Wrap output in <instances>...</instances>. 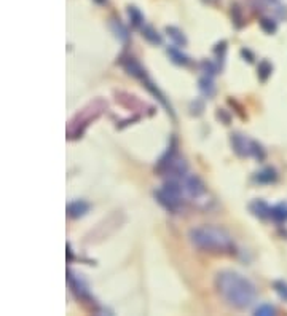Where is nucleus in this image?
Returning <instances> with one entry per match:
<instances>
[{"mask_svg":"<svg viewBox=\"0 0 287 316\" xmlns=\"http://www.w3.org/2000/svg\"><path fill=\"white\" fill-rule=\"evenodd\" d=\"M118 64L125 69V72L128 74V75L134 77L136 80H139V82H141L144 77L148 75L147 71H145V67H144L134 56H131L128 53H123L122 56L118 57Z\"/></svg>","mask_w":287,"mask_h":316,"instance_id":"nucleus-9","label":"nucleus"},{"mask_svg":"<svg viewBox=\"0 0 287 316\" xmlns=\"http://www.w3.org/2000/svg\"><path fill=\"white\" fill-rule=\"evenodd\" d=\"M166 53H168L171 62H174L176 66L188 67V66H192V62H193L192 57L183 53V51L177 47V45H174V47H168V48H166Z\"/></svg>","mask_w":287,"mask_h":316,"instance_id":"nucleus-15","label":"nucleus"},{"mask_svg":"<svg viewBox=\"0 0 287 316\" xmlns=\"http://www.w3.org/2000/svg\"><path fill=\"white\" fill-rule=\"evenodd\" d=\"M232 21H233V26L236 29H241L246 24V16H244V11L243 7L238 3V2H233L232 3Z\"/></svg>","mask_w":287,"mask_h":316,"instance_id":"nucleus-23","label":"nucleus"},{"mask_svg":"<svg viewBox=\"0 0 287 316\" xmlns=\"http://www.w3.org/2000/svg\"><path fill=\"white\" fill-rule=\"evenodd\" d=\"M269 211H271L269 204L262 198H255V200H252L249 203V212L254 217H257V219H260V221L269 219Z\"/></svg>","mask_w":287,"mask_h":316,"instance_id":"nucleus-14","label":"nucleus"},{"mask_svg":"<svg viewBox=\"0 0 287 316\" xmlns=\"http://www.w3.org/2000/svg\"><path fill=\"white\" fill-rule=\"evenodd\" d=\"M164 32H166V36L172 40V43L177 45V47L183 48V47H187V45H188V38H187L185 34H183L182 29L176 27V26H166Z\"/></svg>","mask_w":287,"mask_h":316,"instance_id":"nucleus-19","label":"nucleus"},{"mask_svg":"<svg viewBox=\"0 0 287 316\" xmlns=\"http://www.w3.org/2000/svg\"><path fill=\"white\" fill-rule=\"evenodd\" d=\"M269 219L278 225H284L287 222V201H281L271 206V211H269Z\"/></svg>","mask_w":287,"mask_h":316,"instance_id":"nucleus-18","label":"nucleus"},{"mask_svg":"<svg viewBox=\"0 0 287 316\" xmlns=\"http://www.w3.org/2000/svg\"><path fill=\"white\" fill-rule=\"evenodd\" d=\"M260 29L268 36H273L278 31V22L274 21L273 18H268V16H263L260 18Z\"/></svg>","mask_w":287,"mask_h":316,"instance_id":"nucleus-28","label":"nucleus"},{"mask_svg":"<svg viewBox=\"0 0 287 316\" xmlns=\"http://www.w3.org/2000/svg\"><path fill=\"white\" fill-rule=\"evenodd\" d=\"M139 31H141V36L145 38L150 45H155V47H160V45L163 43V36H161V34H160L153 26L145 24V26H142Z\"/></svg>","mask_w":287,"mask_h":316,"instance_id":"nucleus-20","label":"nucleus"},{"mask_svg":"<svg viewBox=\"0 0 287 316\" xmlns=\"http://www.w3.org/2000/svg\"><path fill=\"white\" fill-rule=\"evenodd\" d=\"M183 188H185V195L195 204V208L201 211H209L214 208L215 200L211 195L208 186L201 179L198 174H187L182 179Z\"/></svg>","mask_w":287,"mask_h":316,"instance_id":"nucleus-4","label":"nucleus"},{"mask_svg":"<svg viewBox=\"0 0 287 316\" xmlns=\"http://www.w3.org/2000/svg\"><path fill=\"white\" fill-rule=\"evenodd\" d=\"M91 204L86 200H73L67 204L66 212L71 219H80V217H85L90 212Z\"/></svg>","mask_w":287,"mask_h":316,"instance_id":"nucleus-13","label":"nucleus"},{"mask_svg":"<svg viewBox=\"0 0 287 316\" xmlns=\"http://www.w3.org/2000/svg\"><path fill=\"white\" fill-rule=\"evenodd\" d=\"M153 197L166 211L171 212V214H177V212H180L183 208V201H185V200L174 197V195H171L169 192H166L163 187L157 188V190L153 192Z\"/></svg>","mask_w":287,"mask_h":316,"instance_id":"nucleus-8","label":"nucleus"},{"mask_svg":"<svg viewBox=\"0 0 287 316\" xmlns=\"http://www.w3.org/2000/svg\"><path fill=\"white\" fill-rule=\"evenodd\" d=\"M115 101H117L122 107L131 111L133 113H141L142 115L144 109H152L150 106H147L144 101H141L137 96L128 93V91H115ZM152 111H153V109H152Z\"/></svg>","mask_w":287,"mask_h":316,"instance_id":"nucleus-7","label":"nucleus"},{"mask_svg":"<svg viewBox=\"0 0 287 316\" xmlns=\"http://www.w3.org/2000/svg\"><path fill=\"white\" fill-rule=\"evenodd\" d=\"M177 155H179V141H177V137L172 134L171 139H169L168 147H166V150H164V153L158 158L157 165H155V172H157L158 176H163L164 171L168 169V166L172 162H174Z\"/></svg>","mask_w":287,"mask_h":316,"instance_id":"nucleus-6","label":"nucleus"},{"mask_svg":"<svg viewBox=\"0 0 287 316\" xmlns=\"http://www.w3.org/2000/svg\"><path fill=\"white\" fill-rule=\"evenodd\" d=\"M278 179H279V174L276 168H273V166H265V168L258 169L252 176V181L255 184H260V186H271V184H276Z\"/></svg>","mask_w":287,"mask_h":316,"instance_id":"nucleus-12","label":"nucleus"},{"mask_svg":"<svg viewBox=\"0 0 287 316\" xmlns=\"http://www.w3.org/2000/svg\"><path fill=\"white\" fill-rule=\"evenodd\" d=\"M106 111H107V101H104L102 97H96L94 101L88 102V104L80 109V111L71 118V122H69L67 130H66L67 139L77 141L80 137H83L85 131L88 130V126L93 122H96Z\"/></svg>","mask_w":287,"mask_h":316,"instance_id":"nucleus-3","label":"nucleus"},{"mask_svg":"<svg viewBox=\"0 0 287 316\" xmlns=\"http://www.w3.org/2000/svg\"><path fill=\"white\" fill-rule=\"evenodd\" d=\"M273 289L279 296V298H283L284 302H287V281L284 279L273 281Z\"/></svg>","mask_w":287,"mask_h":316,"instance_id":"nucleus-30","label":"nucleus"},{"mask_svg":"<svg viewBox=\"0 0 287 316\" xmlns=\"http://www.w3.org/2000/svg\"><path fill=\"white\" fill-rule=\"evenodd\" d=\"M190 243L201 252L215 256H233L236 254V244L233 237L225 228L217 225H199L188 232Z\"/></svg>","mask_w":287,"mask_h":316,"instance_id":"nucleus-2","label":"nucleus"},{"mask_svg":"<svg viewBox=\"0 0 287 316\" xmlns=\"http://www.w3.org/2000/svg\"><path fill=\"white\" fill-rule=\"evenodd\" d=\"M96 2L102 5V3H107V0H96Z\"/></svg>","mask_w":287,"mask_h":316,"instance_id":"nucleus-36","label":"nucleus"},{"mask_svg":"<svg viewBox=\"0 0 287 316\" xmlns=\"http://www.w3.org/2000/svg\"><path fill=\"white\" fill-rule=\"evenodd\" d=\"M273 74V64L268 59H262L257 66V77L262 83H265L267 80L271 77Z\"/></svg>","mask_w":287,"mask_h":316,"instance_id":"nucleus-24","label":"nucleus"},{"mask_svg":"<svg viewBox=\"0 0 287 316\" xmlns=\"http://www.w3.org/2000/svg\"><path fill=\"white\" fill-rule=\"evenodd\" d=\"M251 157L255 158L257 162H263V160L267 158V150L265 147L262 146L260 142L252 139V146H251Z\"/></svg>","mask_w":287,"mask_h":316,"instance_id":"nucleus-26","label":"nucleus"},{"mask_svg":"<svg viewBox=\"0 0 287 316\" xmlns=\"http://www.w3.org/2000/svg\"><path fill=\"white\" fill-rule=\"evenodd\" d=\"M67 260H69V262L73 260V251H72L71 243H67Z\"/></svg>","mask_w":287,"mask_h":316,"instance_id":"nucleus-34","label":"nucleus"},{"mask_svg":"<svg viewBox=\"0 0 287 316\" xmlns=\"http://www.w3.org/2000/svg\"><path fill=\"white\" fill-rule=\"evenodd\" d=\"M198 67L203 72V75H209V77H215L222 71V67L217 64V61H212V59H201Z\"/></svg>","mask_w":287,"mask_h":316,"instance_id":"nucleus-22","label":"nucleus"},{"mask_svg":"<svg viewBox=\"0 0 287 316\" xmlns=\"http://www.w3.org/2000/svg\"><path fill=\"white\" fill-rule=\"evenodd\" d=\"M230 144H232L233 152L241 158L251 157V146H252V139H249L248 136L239 133V131H234V133L230 134Z\"/></svg>","mask_w":287,"mask_h":316,"instance_id":"nucleus-11","label":"nucleus"},{"mask_svg":"<svg viewBox=\"0 0 287 316\" xmlns=\"http://www.w3.org/2000/svg\"><path fill=\"white\" fill-rule=\"evenodd\" d=\"M228 102H230V104H232V106H234V107H236V112H238V113L241 115V118H246V113L243 112V107H241V106L238 104L236 101H234V99H228Z\"/></svg>","mask_w":287,"mask_h":316,"instance_id":"nucleus-33","label":"nucleus"},{"mask_svg":"<svg viewBox=\"0 0 287 316\" xmlns=\"http://www.w3.org/2000/svg\"><path fill=\"white\" fill-rule=\"evenodd\" d=\"M215 117H217V120H220V123H223V125L232 123V113H230L227 109H217Z\"/></svg>","mask_w":287,"mask_h":316,"instance_id":"nucleus-31","label":"nucleus"},{"mask_svg":"<svg viewBox=\"0 0 287 316\" xmlns=\"http://www.w3.org/2000/svg\"><path fill=\"white\" fill-rule=\"evenodd\" d=\"M227 50H228L227 40H220V42H217V43L214 45V48H212V53H214V56H215L217 64H219L220 67H223V62H225Z\"/></svg>","mask_w":287,"mask_h":316,"instance_id":"nucleus-25","label":"nucleus"},{"mask_svg":"<svg viewBox=\"0 0 287 316\" xmlns=\"http://www.w3.org/2000/svg\"><path fill=\"white\" fill-rule=\"evenodd\" d=\"M126 13H128V19L134 29H141L142 26H145V16H144L142 11L137 7H134V5H129V7L126 8Z\"/></svg>","mask_w":287,"mask_h":316,"instance_id":"nucleus-21","label":"nucleus"},{"mask_svg":"<svg viewBox=\"0 0 287 316\" xmlns=\"http://www.w3.org/2000/svg\"><path fill=\"white\" fill-rule=\"evenodd\" d=\"M67 284L71 287L72 294L75 296L78 300H82L83 303H88V305H96L94 297L91 296V292H90L88 283L82 278V275H77L72 268H67Z\"/></svg>","mask_w":287,"mask_h":316,"instance_id":"nucleus-5","label":"nucleus"},{"mask_svg":"<svg viewBox=\"0 0 287 316\" xmlns=\"http://www.w3.org/2000/svg\"><path fill=\"white\" fill-rule=\"evenodd\" d=\"M141 83H142V86H144V88H145V90L148 91V93H150V94H152V96L155 97V99H157V101L160 102V104H161V106H163V107L166 109V112H168V113L171 115V117L174 118V117H176V113H174V109H172L171 102H169V99H168V97H166V94L163 93L161 90L158 88V85L155 83L153 80H152L150 77H148V75H147V77H144V78L141 80Z\"/></svg>","mask_w":287,"mask_h":316,"instance_id":"nucleus-10","label":"nucleus"},{"mask_svg":"<svg viewBox=\"0 0 287 316\" xmlns=\"http://www.w3.org/2000/svg\"><path fill=\"white\" fill-rule=\"evenodd\" d=\"M204 3H209V5H215L217 2H220V0H203Z\"/></svg>","mask_w":287,"mask_h":316,"instance_id":"nucleus-35","label":"nucleus"},{"mask_svg":"<svg viewBox=\"0 0 287 316\" xmlns=\"http://www.w3.org/2000/svg\"><path fill=\"white\" fill-rule=\"evenodd\" d=\"M214 287L222 300L236 310L249 308L257 298L255 284L233 270H220L214 278Z\"/></svg>","mask_w":287,"mask_h":316,"instance_id":"nucleus-1","label":"nucleus"},{"mask_svg":"<svg viewBox=\"0 0 287 316\" xmlns=\"http://www.w3.org/2000/svg\"><path fill=\"white\" fill-rule=\"evenodd\" d=\"M198 90L199 93L203 94L206 99H212L215 96V83H214V77H209V75H203L199 77L198 80Z\"/></svg>","mask_w":287,"mask_h":316,"instance_id":"nucleus-17","label":"nucleus"},{"mask_svg":"<svg viewBox=\"0 0 287 316\" xmlns=\"http://www.w3.org/2000/svg\"><path fill=\"white\" fill-rule=\"evenodd\" d=\"M110 31L113 32L115 38H117L118 42H122L123 45H126L129 42V37H131L129 29L123 24V21L120 18H112L110 19Z\"/></svg>","mask_w":287,"mask_h":316,"instance_id":"nucleus-16","label":"nucleus"},{"mask_svg":"<svg viewBox=\"0 0 287 316\" xmlns=\"http://www.w3.org/2000/svg\"><path fill=\"white\" fill-rule=\"evenodd\" d=\"M204 109H206V102L201 97H195L190 102V106H188V111H190L192 117H201L204 113Z\"/></svg>","mask_w":287,"mask_h":316,"instance_id":"nucleus-27","label":"nucleus"},{"mask_svg":"<svg viewBox=\"0 0 287 316\" xmlns=\"http://www.w3.org/2000/svg\"><path fill=\"white\" fill-rule=\"evenodd\" d=\"M239 55H241V57H243L244 61H248L249 64H252V62L255 61V55L252 53V51H251L249 48H246V47H243V48H241Z\"/></svg>","mask_w":287,"mask_h":316,"instance_id":"nucleus-32","label":"nucleus"},{"mask_svg":"<svg viewBox=\"0 0 287 316\" xmlns=\"http://www.w3.org/2000/svg\"><path fill=\"white\" fill-rule=\"evenodd\" d=\"M276 307H273L271 303H260L255 310H254V315L255 316H273L276 315Z\"/></svg>","mask_w":287,"mask_h":316,"instance_id":"nucleus-29","label":"nucleus"}]
</instances>
